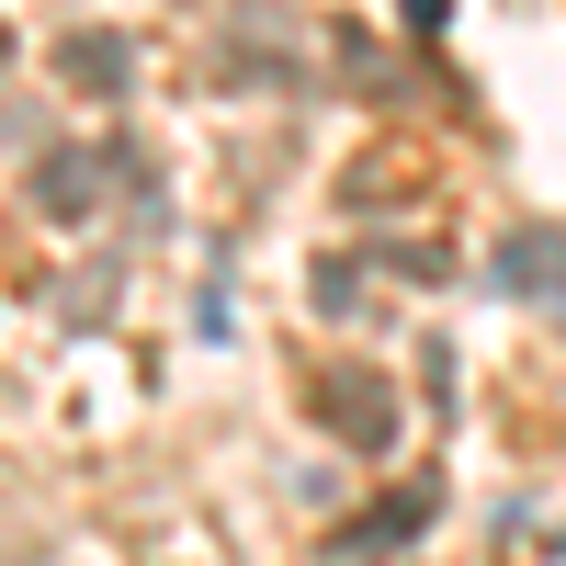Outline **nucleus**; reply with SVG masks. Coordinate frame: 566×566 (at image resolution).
I'll return each instance as SVG.
<instances>
[{
  "mask_svg": "<svg viewBox=\"0 0 566 566\" xmlns=\"http://www.w3.org/2000/svg\"><path fill=\"white\" fill-rule=\"evenodd\" d=\"M306 295H317V317H363V272H317Z\"/></svg>",
  "mask_w": 566,
  "mask_h": 566,
  "instance_id": "6",
  "label": "nucleus"
},
{
  "mask_svg": "<svg viewBox=\"0 0 566 566\" xmlns=\"http://www.w3.org/2000/svg\"><path fill=\"white\" fill-rule=\"evenodd\" d=\"M499 295H533V306H566V227H510L499 239Z\"/></svg>",
  "mask_w": 566,
  "mask_h": 566,
  "instance_id": "2",
  "label": "nucleus"
},
{
  "mask_svg": "<svg viewBox=\"0 0 566 566\" xmlns=\"http://www.w3.org/2000/svg\"><path fill=\"white\" fill-rule=\"evenodd\" d=\"M317 419H340V442H397V397H386V374H363V363H317V386H306Z\"/></svg>",
  "mask_w": 566,
  "mask_h": 566,
  "instance_id": "1",
  "label": "nucleus"
},
{
  "mask_svg": "<svg viewBox=\"0 0 566 566\" xmlns=\"http://www.w3.org/2000/svg\"><path fill=\"white\" fill-rule=\"evenodd\" d=\"M419 510H431V499H419V488H408V499H386V510H363V522L340 533V555H397V544L419 533Z\"/></svg>",
  "mask_w": 566,
  "mask_h": 566,
  "instance_id": "5",
  "label": "nucleus"
},
{
  "mask_svg": "<svg viewBox=\"0 0 566 566\" xmlns=\"http://www.w3.org/2000/svg\"><path fill=\"white\" fill-rule=\"evenodd\" d=\"M57 69H69L80 91H125V80H136V45H125L114 23H80V34H57Z\"/></svg>",
  "mask_w": 566,
  "mask_h": 566,
  "instance_id": "4",
  "label": "nucleus"
},
{
  "mask_svg": "<svg viewBox=\"0 0 566 566\" xmlns=\"http://www.w3.org/2000/svg\"><path fill=\"white\" fill-rule=\"evenodd\" d=\"M91 205H103V159H91V148H45V159H34V216L80 227Z\"/></svg>",
  "mask_w": 566,
  "mask_h": 566,
  "instance_id": "3",
  "label": "nucleus"
}]
</instances>
